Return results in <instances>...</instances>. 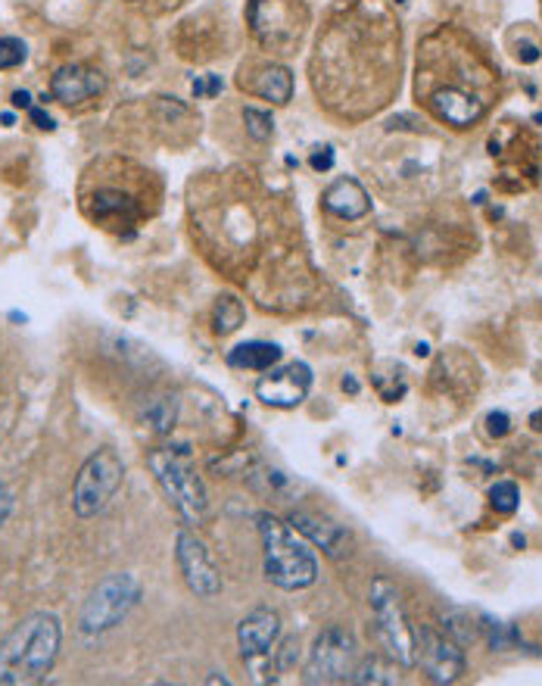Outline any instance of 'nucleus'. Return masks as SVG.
<instances>
[{"label": "nucleus", "instance_id": "obj_1", "mask_svg": "<svg viewBox=\"0 0 542 686\" xmlns=\"http://www.w3.org/2000/svg\"><path fill=\"white\" fill-rule=\"evenodd\" d=\"M63 627L53 612H38L19 622L0 643V684H38L60 655Z\"/></svg>", "mask_w": 542, "mask_h": 686}, {"label": "nucleus", "instance_id": "obj_2", "mask_svg": "<svg viewBox=\"0 0 542 686\" xmlns=\"http://www.w3.org/2000/svg\"><path fill=\"white\" fill-rule=\"evenodd\" d=\"M259 537L265 553V577L281 589H303L315 584L319 562L309 553L303 539H297L293 527L274 515H259Z\"/></svg>", "mask_w": 542, "mask_h": 686}, {"label": "nucleus", "instance_id": "obj_3", "mask_svg": "<svg viewBox=\"0 0 542 686\" xmlns=\"http://www.w3.org/2000/svg\"><path fill=\"white\" fill-rule=\"evenodd\" d=\"M147 465L157 477V484L165 493V500L172 503L181 522L200 527L207 524L209 515V496L203 477L193 468L191 456L184 450H172V446H160L147 456Z\"/></svg>", "mask_w": 542, "mask_h": 686}, {"label": "nucleus", "instance_id": "obj_4", "mask_svg": "<svg viewBox=\"0 0 542 686\" xmlns=\"http://www.w3.org/2000/svg\"><path fill=\"white\" fill-rule=\"evenodd\" d=\"M309 13L300 0H250L247 26L265 53L290 57L300 48Z\"/></svg>", "mask_w": 542, "mask_h": 686}, {"label": "nucleus", "instance_id": "obj_5", "mask_svg": "<svg viewBox=\"0 0 542 686\" xmlns=\"http://www.w3.org/2000/svg\"><path fill=\"white\" fill-rule=\"evenodd\" d=\"M368 603H371L374 630L381 637L383 649L402 668H412L415 665V627H412L409 615H405V605H402L397 584H390L387 577H378L371 584Z\"/></svg>", "mask_w": 542, "mask_h": 686}, {"label": "nucleus", "instance_id": "obj_6", "mask_svg": "<svg viewBox=\"0 0 542 686\" xmlns=\"http://www.w3.org/2000/svg\"><path fill=\"white\" fill-rule=\"evenodd\" d=\"M141 599V584L134 574H110L103 577L91 596L81 605L79 630L84 637H100L126 622L128 612Z\"/></svg>", "mask_w": 542, "mask_h": 686}, {"label": "nucleus", "instance_id": "obj_7", "mask_svg": "<svg viewBox=\"0 0 542 686\" xmlns=\"http://www.w3.org/2000/svg\"><path fill=\"white\" fill-rule=\"evenodd\" d=\"M126 477V465L116 450L103 446L97 450L94 456H88V462L81 465V472L76 474L72 484V512L79 518H94L103 508L110 506V500L116 491L122 487Z\"/></svg>", "mask_w": 542, "mask_h": 686}, {"label": "nucleus", "instance_id": "obj_8", "mask_svg": "<svg viewBox=\"0 0 542 686\" xmlns=\"http://www.w3.org/2000/svg\"><path fill=\"white\" fill-rule=\"evenodd\" d=\"M359 658V643L347 627H328L321 630L309 662H305V680L309 684H343L350 680Z\"/></svg>", "mask_w": 542, "mask_h": 686}, {"label": "nucleus", "instance_id": "obj_9", "mask_svg": "<svg viewBox=\"0 0 542 686\" xmlns=\"http://www.w3.org/2000/svg\"><path fill=\"white\" fill-rule=\"evenodd\" d=\"M415 665L431 684H455L464 674V649L449 634L421 627L415 630Z\"/></svg>", "mask_w": 542, "mask_h": 686}, {"label": "nucleus", "instance_id": "obj_10", "mask_svg": "<svg viewBox=\"0 0 542 686\" xmlns=\"http://www.w3.org/2000/svg\"><path fill=\"white\" fill-rule=\"evenodd\" d=\"M175 562L181 568L184 584L197 593L200 599H212L222 593V574L215 568V562L209 556L207 543L197 539L191 531H181L175 539Z\"/></svg>", "mask_w": 542, "mask_h": 686}, {"label": "nucleus", "instance_id": "obj_11", "mask_svg": "<svg viewBox=\"0 0 542 686\" xmlns=\"http://www.w3.org/2000/svg\"><path fill=\"white\" fill-rule=\"evenodd\" d=\"M309 387H312V372L305 362H290L284 369L265 375L259 384H255V396L265 403V406L274 408H293L303 403L309 396Z\"/></svg>", "mask_w": 542, "mask_h": 686}, {"label": "nucleus", "instance_id": "obj_12", "mask_svg": "<svg viewBox=\"0 0 542 686\" xmlns=\"http://www.w3.org/2000/svg\"><path fill=\"white\" fill-rule=\"evenodd\" d=\"M238 84L247 94L278 103V107H284L293 98V72H290L288 65L274 63V60L271 63L243 65Z\"/></svg>", "mask_w": 542, "mask_h": 686}, {"label": "nucleus", "instance_id": "obj_13", "mask_svg": "<svg viewBox=\"0 0 542 686\" xmlns=\"http://www.w3.org/2000/svg\"><path fill=\"white\" fill-rule=\"evenodd\" d=\"M290 527L300 531L309 543H315L324 556H350L352 534L343 524H337L334 518H324V515H315V512H293L290 515Z\"/></svg>", "mask_w": 542, "mask_h": 686}, {"label": "nucleus", "instance_id": "obj_14", "mask_svg": "<svg viewBox=\"0 0 542 686\" xmlns=\"http://www.w3.org/2000/svg\"><path fill=\"white\" fill-rule=\"evenodd\" d=\"M428 107H431L440 122H446L452 129H471L486 113V100L480 98V94L452 91V88H433L431 94H428Z\"/></svg>", "mask_w": 542, "mask_h": 686}, {"label": "nucleus", "instance_id": "obj_15", "mask_svg": "<svg viewBox=\"0 0 542 686\" xmlns=\"http://www.w3.org/2000/svg\"><path fill=\"white\" fill-rule=\"evenodd\" d=\"M100 91H103V79L88 65H60L50 79V98L66 107H79L84 100L97 98Z\"/></svg>", "mask_w": 542, "mask_h": 686}, {"label": "nucleus", "instance_id": "obj_16", "mask_svg": "<svg viewBox=\"0 0 542 686\" xmlns=\"http://www.w3.org/2000/svg\"><path fill=\"white\" fill-rule=\"evenodd\" d=\"M281 634V618L271 608H253L243 622L238 624V646L243 658H262L271 653Z\"/></svg>", "mask_w": 542, "mask_h": 686}, {"label": "nucleus", "instance_id": "obj_17", "mask_svg": "<svg viewBox=\"0 0 542 686\" xmlns=\"http://www.w3.org/2000/svg\"><path fill=\"white\" fill-rule=\"evenodd\" d=\"M324 210L337 219L355 222V219L371 213V196L355 179H340L324 191Z\"/></svg>", "mask_w": 542, "mask_h": 686}, {"label": "nucleus", "instance_id": "obj_18", "mask_svg": "<svg viewBox=\"0 0 542 686\" xmlns=\"http://www.w3.org/2000/svg\"><path fill=\"white\" fill-rule=\"evenodd\" d=\"M278 362H281V346L265 341L240 343L228 353V365L243 369V372H269L271 365H278Z\"/></svg>", "mask_w": 542, "mask_h": 686}, {"label": "nucleus", "instance_id": "obj_19", "mask_svg": "<svg viewBox=\"0 0 542 686\" xmlns=\"http://www.w3.org/2000/svg\"><path fill=\"white\" fill-rule=\"evenodd\" d=\"M141 418H144L147 425L153 427L157 434H169L178 422L175 396H169V393L150 396V400L144 403V408H141Z\"/></svg>", "mask_w": 542, "mask_h": 686}, {"label": "nucleus", "instance_id": "obj_20", "mask_svg": "<svg viewBox=\"0 0 542 686\" xmlns=\"http://www.w3.org/2000/svg\"><path fill=\"white\" fill-rule=\"evenodd\" d=\"M243 319H247V310H243V303H240L238 296L222 294L215 300V306H212V327H215V334H222V337L234 334L243 325Z\"/></svg>", "mask_w": 542, "mask_h": 686}, {"label": "nucleus", "instance_id": "obj_21", "mask_svg": "<svg viewBox=\"0 0 542 686\" xmlns=\"http://www.w3.org/2000/svg\"><path fill=\"white\" fill-rule=\"evenodd\" d=\"M440 624H443V634H449L459 646H474V643H480V624L474 622L468 612L449 608V612H443Z\"/></svg>", "mask_w": 542, "mask_h": 686}, {"label": "nucleus", "instance_id": "obj_22", "mask_svg": "<svg viewBox=\"0 0 542 686\" xmlns=\"http://www.w3.org/2000/svg\"><path fill=\"white\" fill-rule=\"evenodd\" d=\"M350 684L390 686V684H399V677L393 674L390 665H383L381 658H368V662H362V665H355V670L350 674Z\"/></svg>", "mask_w": 542, "mask_h": 686}, {"label": "nucleus", "instance_id": "obj_23", "mask_svg": "<svg viewBox=\"0 0 542 686\" xmlns=\"http://www.w3.org/2000/svg\"><path fill=\"white\" fill-rule=\"evenodd\" d=\"M490 506H493L499 515L518 512V506H521V491H518V484H514V481H495L493 487H490Z\"/></svg>", "mask_w": 542, "mask_h": 686}, {"label": "nucleus", "instance_id": "obj_24", "mask_svg": "<svg viewBox=\"0 0 542 686\" xmlns=\"http://www.w3.org/2000/svg\"><path fill=\"white\" fill-rule=\"evenodd\" d=\"M243 125H247V134L253 138L255 144H265L274 134V119L265 110H255V107H247L243 110Z\"/></svg>", "mask_w": 542, "mask_h": 686}, {"label": "nucleus", "instance_id": "obj_25", "mask_svg": "<svg viewBox=\"0 0 542 686\" xmlns=\"http://www.w3.org/2000/svg\"><path fill=\"white\" fill-rule=\"evenodd\" d=\"M26 57H29L26 41H19V38H0V69H17V65L26 63Z\"/></svg>", "mask_w": 542, "mask_h": 686}, {"label": "nucleus", "instance_id": "obj_26", "mask_svg": "<svg viewBox=\"0 0 542 686\" xmlns=\"http://www.w3.org/2000/svg\"><path fill=\"white\" fill-rule=\"evenodd\" d=\"M509 431H511V418L502 412V408L486 415V434H490V437H505Z\"/></svg>", "mask_w": 542, "mask_h": 686}, {"label": "nucleus", "instance_id": "obj_27", "mask_svg": "<svg viewBox=\"0 0 542 686\" xmlns=\"http://www.w3.org/2000/svg\"><path fill=\"white\" fill-rule=\"evenodd\" d=\"M297 655H300V639L290 637L288 643H284V649H281V655H278V668H281V670L293 668Z\"/></svg>", "mask_w": 542, "mask_h": 686}, {"label": "nucleus", "instance_id": "obj_28", "mask_svg": "<svg viewBox=\"0 0 542 686\" xmlns=\"http://www.w3.org/2000/svg\"><path fill=\"white\" fill-rule=\"evenodd\" d=\"M312 169L315 172H328V169H334V148H319L315 153H312Z\"/></svg>", "mask_w": 542, "mask_h": 686}, {"label": "nucleus", "instance_id": "obj_29", "mask_svg": "<svg viewBox=\"0 0 542 686\" xmlns=\"http://www.w3.org/2000/svg\"><path fill=\"white\" fill-rule=\"evenodd\" d=\"M29 115H32V122L41 131H53V129H57V122H53V119H50V115L44 113V110H41V107H32V110H29Z\"/></svg>", "mask_w": 542, "mask_h": 686}, {"label": "nucleus", "instance_id": "obj_30", "mask_svg": "<svg viewBox=\"0 0 542 686\" xmlns=\"http://www.w3.org/2000/svg\"><path fill=\"white\" fill-rule=\"evenodd\" d=\"M518 57H521L524 63H536V60H540V48H536V44H530V41H524V44L518 48Z\"/></svg>", "mask_w": 542, "mask_h": 686}, {"label": "nucleus", "instance_id": "obj_31", "mask_svg": "<svg viewBox=\"0 0 542 686\" xmlns=\"http://www.w3.org/2000/svg\"><path fill=\"white\" fill-rule=\"evenodd\" d=\"M10 508H13V500H10V493L3 491V484H0V524L7 522Z\"/></svg>", "mask_w": 542, "mask_h": 686}, {"label": "nucleus", "instance_id": "obj_32", "mask_svg": "<svg viewBox=\"0 0 542 686\" xmlns=\"http://www.w3.org/2000/svg\"><path fill=\"white\" fill-rule=\"evenodd\" d=\"M13 107L32 110V98H29V91H17V94H13Z\"/></svg>", "mask_w": 542, "mask_h": 686}, {"label": "nucleus", "instance_id": "obj_33", "mask_svg": "<svg viewBox=\"0 0 542 686\" xmlns=\"http://www.w3.org/2000/svg\"><path fill=\"white\" fill-rule=\"evenodd\" d=\"M530 425H533V431H540V434H542V408H540V412H533V415H530Z\"/></svg>", "mask_w": 542, "mask_h": 686}]
</instances>
